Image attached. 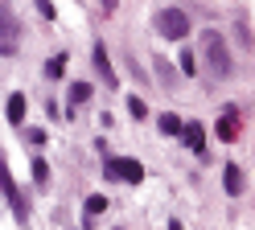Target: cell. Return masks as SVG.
Listing matches in <instances>:
<instances>
[{"mask_svg":"<svg viewBox=\"0 0 255 230\" xmlns=\"http://www.w3.org/2000/svg\"><path fill=\"white\" fill-rule=\"evenodd\" d=\"M202 54H206V62H210V70H214L218 78H227V74H231L227 45H222V37H218L214 29H206V33H202Z\"/></svg>","mask_w":255,"mask_h":230,"instance_id":"1","label":"cell"},{"mask_svg":"<svg viewBox=\"0 0 255 230\" xmlns=\"http://www.w3.org/2000/svg\"><path fill=\"white\" fill-rule=\"evenodd\" d=\"M152 25H156V33H161V37H169V41H181L185 33H189V16H185L181 8H161Z\"/></svg>","mask_w":255,"mask_h":230,"instance_id":"2","label":"cell"},{"mask_svg":"<svg viewBox=\"0 0 255 230\" xmlns=\"http://www.w3.org/2000/svg\"><path fill=\"white\" fill-rule=\"evenodd\" d=\"M103 173H107L111 181H128V185H140V181H144V164L132 160V156H116V160H107V164H103Z\"/></svg>","mask_w":255,"mask_h":230,"instance_id":"3","label":"cell"},{"mask_svg":"<svg viewBox=\"0 0 255 230\" xmlns=\"http://www.w3.org/2000/svg\"><path fill=\"white\" fill-rule=\"evenodd\" d=\"M0 193L8 197V206H12V214H17V222H29V206H25V197H21V189H17V181H12V173H8L4 156H0Z\"/></svg>","mask_w":255,"mask_h":230,"instance_id":"4","label":"cell"},{"mask_svg":"<svg viewBox=\"0 0 255 230\" xmlns=\"http://www.w3.org/2000/svg\"><path fill=\"white\" fill-rule=\"evenodd\" d=\"M177 136L185 140V148L189 152H198V156H206V127L198 123V119H189V123H181V131Z\"/></svg>","mask_w":255,"mask_h":230,"instance_id":"5","label":"cell"},{"mask_svg":"<svg viewBox=\"0 0 255 230\" xmlns=\"http://www.w3.org/2000/svg\"><path fill=\"white\" fill-rule=\"evenodd\" d=\"M239 127H243V119H239V111L235 107H227L222 111V119H218V140H239Z\"/></svg>","mask_w":255,"mask_h":230,"instance_id":"6","label":"cell"},{"mask_svg":"<svg viewBox=\"0 0 255 230\" xmlns=\"http://www.w3.org/2000/svg\"><path fill=\"white\" fill-rule=\"evenodd\" d=\"M222 185H227V193H231V197H239V193L247 189L243 169H239V164H227V169H222Z\"/></svg>","mask_w":255,"mask_h":230,"instance_id":"7","label":"cell"},{"mask_svg":"<svg viewBox=\"0 0 255 230\" xmlns=\"http://www.w3.org/2000/svg\"><path fill=\"white\" fill-rule=\"evenodd\" d=\"M95 70L103 74V82L116 87V70H111V58H107V45H95Z\"/></svg>","mask_w":255,"mask_h":230,"instance_id":"8","label":"cell"},{"mask_svg":"<svg viewBox=\"0 0 255 230\" xmlns=\"http://www.w3.org/2000/svg\"><path fill=\"white\" fill-rule=\"evenodd\" d=\"M0 41H17V16L8 12V4H0Z\"/></svg>","mask_w":255,"mask_h":230,"instance_id":"9","label":"cell"},{"mask_svg":"<svg viewBox=\"0 0 255 230\" xmlns=\"http://www.w3.org/2000/svg\"><path fill=\"white\" fill-rule=\"evenodd\" d=\"M4 115H8V123H12V127L25 123V95H12V99H8V107H4Z\"/></svg>","mask_w":255,"mask_h":230,"instance_id":"10","label":"cell"},{"mask_svg":"<svg viewBox=\"0 0 255 230\" xmlns=\"http://www.w3.org/2000/svg\"><path fill=\"white\" fill-rule=\"evenodd\" d=\"M91 99V82H70V111Z\"/></svg>","mask_w":255,"mask_h":230,"instance_id":"11","label":"cell"},{"mask_svg":"<svg viewBox=\"0 0 255 230\" xmlns=\"http://www.w3.org/2000/svg\"><path fill=\"white\" fill-rule=\"evenodd\" d=\"M152 66H156V74H161V87H177V74H173V66H169V62L156 58Z\"/></svg>","mask_w":255,"mask_h":230,"instance_id":"12","label":"cell"},{"mask_svg":"<svg viewBox=\"0 0 255 230\" xmlns=\"http://www.w3.org/2000/svg\"><path fill=\"white\" fill-rule=\"evenodd\" d=\"M161 131H165V136H177V131H181V115H161Z\"/></svg>","mask_w":255,"mask_h":230,"instance_id":"13","label":"cell"},{"mask_svg":"<svg viewBox=\"0 0 255 230\" xmlns=\"http://www.w3.org/2000/svg\"><path fill=\"white\" fill-rule=\"evenodd\" d=\"M33 181H37V185H41V189H45V185H50V164H45L41 156L33 160Z\"/></svg>","mask_w":255,"mask_h":230,"instance_id":"14","label":"cell"},{"mask_svg":"<svg viewBox=\"0 0 255 230\" xmlns=\"http://www.w3.org/2000/svg\"><path fill=\"white\" fill-rule=\"evenodd\" d=\"M103 210H107V197L103 193H91L87 197V218H95V214H103Z\"/></svg>","mask_w":255,"mask_h":230,"instance_id":"15","label":"cell"},{"mask_svg":"<svg viewBox=\"0 0 255 230\" xmlns=\"http://www.w3.org/2000/svg\"><path fill=\"white\" fill-rule=\"evenodd\" d=\"M62 70H66V54H58L50 66H45V74H50V78H62Z\"/></svg>","mask_w":255,"mask_h":230,"instance_id":"16","label":"cell"},{"mask_svg":"<svg viewBox=\"0 0 255 230\" xmlns=\"http://www.w3.org/2000/svg\"><path fill=\"white\" fill-rule=\"evenodd\" d=\"M128 111H132L136 119H148V107H144V99H128Z\"/></svg>","mask_w":255,"mask_h":230,"instance_id":"17","label":"cell"},{"mask_svg":"<svg viewBox=\"0 0 255 230\" xmlns=\"http://www.w3.org/2000/svg\"><path fill=\"white\" fill-rule=\"evenodd\" d=\"M181 74H194V54L189 49H181Z\"/></svg>","mask_w":255,"mask_h":230,"instance_id":"18","label":"cell"},{"mask_svg":"<svg viewBox=\"0 0 255 230\" xmlns=\"http://www.w3.org/2000/svg\"><path fill=\"white\" fill-rule=\"evenodd\" d=\"M25 140H29V144H45V131H41V127H29Z\"/></svg>","mask_w":255,"mask_h":230,"instance_id":"19","label":"cell"},{"mask_svg":"<svg viewBox=\"0 0 255 230\" xmlns=\"http://www.w3.org/2000/svg\"><path fill=\"white\" fill-rule=\"evenodd\" d=\"M37 8H41L45 21H54V4H50V0H37Z\"/></svg>","mask_w":255,"mask_h":230,"instance_id":"20","label":"cell"},{"mask_svg":"<svg viewBox=\"0 0 255 230\" xmlns=\"http://www.w3.org/2000/svg\"><path fill=\"white\" fill-rule=\"evenodd\" d=\"M169 230H181V222H177V218H173V222H169Z\"/></svg>","mask_w":255,"mask_h":230,"instance_id":"21","label":"cell"}]
</instances>
